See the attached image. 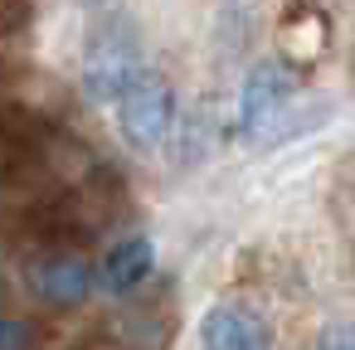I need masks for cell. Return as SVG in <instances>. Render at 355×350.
<instances>
[{
    "label": "cell",
    "instance_id": "3",
    "mask_svg": "<svg viewBox=\"0 0 355 350\" xmlns=\"http://www.w3.org/2000/svg\"><path fill=\"white\" fill-rule=\"evenodd\" d=\"M297 93V73L287 59H258L243 73L239 88V137H263L272 117H282V107Z\"/></svg>",
    "mask_w": 355,
    "mask_h": 350
},
{
    "label": "cell",
    "instance_id": "6",
    "mask_svg": "<svg viewBox=\"0 0 355 350\" xmlns=\"http://www.w3.org/2000/svg\"><path fill=\"white\" fill-rule=\"evenodd\" d=\"M35 287H40V297L54 301V306H78V301L93 292V268H88L78 253H64V258L40 263Z\"/></svg>",
    "mask_w": 355,
    "mask_h": 350
},
{
    "label": "cell",
    "instance_id": "8",
    "mask_svg": "<svg viewBox=\"0 0 355 350\" xmlns=\"http://www.w3.org/2000/svg\"><path fill=\"white\" fill-rule=\"evenodd\" d=\"M0 350H30V326L15 316H0Z\"/></svg>",
    "mask_w": 355,
    "mask_h": 350
},
{
    "label": "cell",
    "instance_id": "4",
    "mask_svg": "<svg viewBox=\"0 0 355 350\" xmlns=\"http://www.w3.org/2000/svg\"><path fill=\"white\" fill-rule=\"evenodd\" d=\"M200 345L205 350H272V326L243 301H219L200 321Z\"/></svg>",
    "mask_w": 355,
    "mask_h": 350
},
{
    "label": "cell",
    "instance_id": "5",
    "mask_svg": "<svg viewBox=\"0 0 355 350\" xmlns=\"http://www.w3.org/2000/svg\"><path fill=\"white\" fill-rule=\"evenodd\" d=\"M151 268H156V243H151L146 234H132V238H122V243L107 248L98 282H103L112 297H127V292H137V287L151 277Z\"/></svg>",
    "mask_w": 355,
    "mask_h": 350
},
{
    "label": "cell",
    "instance_id": "1",
    "mask_svg": "<svg viewBox=\"0 0 355 350\" xmlns=\"http://www.w3.org/2000/svg\"><path fill=\"white\" fill-rule=\"evenodd\" d=\"M117 107V132L127 137V146L137 151H156L171 127H175V88L166 73H156L151 64L122 88V98L112 103Z\"/></svg>",
    "mask_w": 355,
    "mask_h": 350
},
{
    "label": "cell",
    "instance_id": "2",
    "mask_svg": "<svg viewBox=\"0 0 355 350\" xmlns=\"http://www.w3.org/2000/svg\"><path fill=\"white\" fill-rule=\"evenodd\" d=\"M146 69L137 40L127 30H98L83 49V88L98 98V103H117L122 88Z\"/></svg>",
    "mask_w": 355,
    "mask_h": 350
},
{
    "label": "cell",
    "instance_id": "7",
    "mask_svg": "<svg viewBox=\"0 0 355 350\" xmlns=\"http://www.w3.org/2000/svg\"><path fill=\"white\" fill-rule=\"evenodd\" d=\"M316 350H355V321H331L316 335Z\"/></svg>",
    "mask_w": 355,
    "mask_h": 350
}]
</instances>
